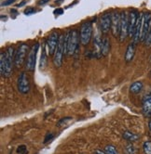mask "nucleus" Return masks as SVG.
Masks as SVG:
<instances>
[{
	"mask_svg": "<svg viewBox=\"0 0 151 154\" xmlns=\"http://www.w3.org/2000/svg\"><path fill=\"white\" fill-rule=\"evenodd\" d=\"M11 16H12V18H15L16 17V15H18V12L16 11V9H11Z\"/></svg>",
	"mask_w": 151,
	"mask_h": 154,
	"instance_id": "33",
	"label": "nucleus"
},
{
	"mask_svg": "<svg viewBox=\"0 0 151 154\" xmlns=\"http://www.w3.org/2000/svg\"><path fill=\"white\" fill-rule=\"evenodd\" d=\"M28 50H29V47L26 44H21L18 48L17 51L15 52V58H14V64L16 66V68H21L23 66Z\"/></svg>",
	"mask_w": 151,
	"mask_h": 154,
	"instance_id": "6",
	"label": "nucleus"
},
{
	"mask_svg": "<svg viewBox=\"0 0 151 154\" xmlns=\"http://www.w3.org/2000/svg\"><path fill=\"white\" fill-rule=\"evenodd\" d=\"M139 17H140V14L136 10H132L130 14H129V36L130 37L133 38Z\"/></svg>",
	"mask_w": 151,
	"mask_h": 154,
	"instance_id": "10",
	"label": "nucleus"
},
{
	"mask_svg": "<svg viewBox=\"0 0 151 154\" xmlns=\"http://www.w3.org/2000/svg\"><path fill=\"white\" fill-rule=\"evenodd\" d=\"M145 44L147 48H151V25H150V28H149V31H148V34L146 37V40H145Z\"/></svg>",
	"mask_w": 151,
	"mask_h": 154,
	"instance_id": "23",
	"label": "nucleus"
},
{
	"mask_svg": "<svg viewBox=\"0 0 151 154\" xmlns=\"http://www.w3.org/2000/svg\"><path fill=\"white\" fill-rule=\"evenodd\" d=\"M93 154H106V153H105L104 150L103 151V150H100V149H96Z\"/></svg>",
	"mask_w": 151,
	"mask_h": 154,
	"instance_id": "32",
	"label": "nucleus"
},
{
	"mask_svg": "<svg viewBox=\"0 0 151 154\" xmlns=\"http://www.w3.org/2000/svg\"><path fill=\"white\" fill-rule=\"evenodd\" d=\"M104 151L106 154H118L117 149L112 145H107L104 149Z\"/></svg>",
	"mask_w": 151,
	"mask_h": 154,
	"instance_id": "21",
	"label": "nucleus"
},
{
	"mask_svg": "<svg viewBox=\"0 0 151 154\" xmlns=\"http://www.w3.org/2000/svg\"><path fill=\"white\" fill-rule=\"evenodd\" d=\"M111 23H112V15L108 12L103 14L101 18L100 27H101V31L104 34H107V32L111 29Z\"/></svg>",
	"mask_w": 151,
	"mask_h": 154,
	"instance_id": "13",
	"label": "nucleus"
},
{
	"mask_svg": "<svg viewBox=\"0 0 151 154\" xmlns=\"http://www.w3.org/2000/svg\"><path fill=\"white\" fill-rule=\"evenodd\" d=\"M122 137L124 139L128 140L129 142H135L139 139V136L137 134H134L131 131H125L122 134Z\"/></svg>",
	"mask_w": 151,
	"mask_h": 154,
	"instance_id": "16",
	"label": "nucleus"
},
{
	"mask_svg": "<svg viewBox=\"0 0 151 154\" xmlns=\"http://www.w3.org/2000/svg\"><path fill=\"white\" fill-rule=\"evenodd\" d=\"M92 36V25L91 23H85L80 28V43L83 46H87L91 42Z\"/></svg>",
	"mask_w": 151,
	"mask_h": 154,
	"instance_id": "4",
	"label": "nucleus"
},
{
	"mask_svg": "<svg viewBox=\"0 0 151 154\" xmlns=\"http://www.w3.org/2000/svg\"><path fill=\"white\" fill-rule=\"evenodd\" d=\"M62 1H63V0H57L56 3H58V4H61V2H62Z\"/></svg>",
	"mask_w": 151,
	"mask_h": 154,
	"instance_id": "36",
	"label": "nucleus"
},
{
	"mask_svg": "<svg viewBox=\"0 0 151 154\" xmlns=\"http://www.w3.org/2000/svg\"><path fill=\"white\" fill-rule=\"evenodd\" d=\"M150 73H151V72H150Z\"/></svg>",
	"mask_w": 151,
	"mask_h": 154,
	"instance_id": "37",
	"label": "nucleus"
},
{
	"mask_svg": "<svg viewBox=\"0 0 151 154\" xmlns=\"http://www.w3.org/2000/svg\"><path fill=\"white\" fill-rule=\"evenodd\" d=\"M64 39H66V35H61L58 47L56 48L54 55H53V64L57 68L61 67L63 64V57L64 54Z\"/></svg>",
	"mask_w": 151,
	"mask_h": 154,
	"instance_id": "3",
	"label": "nucleus"
},
{
	"mask_svg": "<svg viewBox=\"0 0 151 154\" xmlns=\"http://www.w3.org/2000/svg\"><path fill=\"white\" fill-rule=\"evenodd\" d=\"M38 48H39V43H36L35 45L32 47V48L29 51L28 54V59L25 64V69L29 72H33L35 71V67H36V61H37V55L38 52Z\"/></svg>",
	"mask_w": 151,
	"mask_h": 154,
	"instance_id": "5",
	"label": "nucleus"
},
{
	"mask_svg": "<svg viewBox=\"0 0 151 154\" xmlns=\"http://www.w3.org/2000/svg\"><path fill=\"white\" fill-rule=\"evenodd\" d=\"M14 48L12 47L8 48V49L5 52V72L4 77L8 78L12 73V67L14 64Z\"/></svg>",
	"mask_w": 151,
	"mask_h": 154,
	"instance_id": "2",
	"label": "nucleus"
},
{
	"mask_svg": "<svg viewBox=\"0 0 151 154\" xmlns=\"http://www.w3.org/2000/svg\"><path fill=\"white\" fill-rule=\"evenodd\" d=\"M72 120V118L71 117H66V118H63V119H61L59 122H58V124H57V126H62L63 124H66L68 121H71Z\"/></svg>",
	"mask_w": 151,
	"mask_h": 154,
	"instance_id": "25",
	"label": "nucleus"
},
{
	"mask_svg": "<svg viewBox=\"0 0 151 154\" xmlns=\"http://www.w3.org/2000/svg\"><path fill=\"white\" fill-rule=\"evenodd\" d=\"M142 89H143V83L139 81L133 83L130 86V92L133 94H138L141 92Z\"/></svg>",
	"mask_w": 151,
	"mask_h": 154,
	"instance_id": "17",
	"label": "nucleus"
},
{
	"mask_svg": "<svg viewBox=\"0 0 151 154\" xmlns=\"http://www.w3.org/2000/svg\"><path fill=\"white\" fill-rule=\"evenodd\" d=\"M34 13H36V9L34 8H27V9L24 11L25 15H32Z\"/></svg>",
	"mask_w": 151,
	"mask_h": 154,
	"instance_id": "26",
	"label": "nucleus"
},
{
	"mask_svg": "<svg viewBox=\"0 0 151 154\" xmlns=\"http://www.w3.org/2000/svg\"><path fill=\"white\" fill-rule=\"evenodd\" d=\"M53 134H50V135H47V137H46V139H45V141H44V143H47V142H49V140H51L52 138H53Z\"/></svg>",
	"mask_w": 151,
	"mask_h": 154,
	"instance_id": "30",
	"label": "nucleus"
},
{
	"mask_svg": "<svg viewBox=\"0 0 151 154\" xmlns=\"http://www.w3.org/2000/svg\"><path fill=\"white\" fill-rule=\"evenodd\" d=\"M49 1H50V0H40V1L38 2V5H39V6L45 5V4H47Z\"/></svg>",
	"mask_w": 151,
	"mask_h": 154,
	"instance_id": "31",
	"label": "nucleus"
},
{
	"mask_svg": "<svg viewBox=\"0 0 151 154\" xmlns=\"http://www.w3.org/2000/svg\"><path fill=\"white\" fill-rule=\"evenodd\" d=\"M4 72H5V52H1V55H0V73H1L2 77H4Z\"/></svg>",
	"mask_w": 151,
	"mask_h": 154,
	"instance_id": "20",
	"label": "nucleus"
},
{
	"mask_svg": "<svg viewBox=\"0 0 151 154\" xmlns=\"http://www.w3.org/2000/svg\"><path fill=\"white\" fill-rule=\"evenodd\" d=\"M112 23H111V31L114 37L120 36V13L114 11L112 14Z\"/></svg>",
	"mask_w": 151,
	"mask_h": 154,
	"instance_id": "12",
	"label": "nucleus"
},
{
	"mask_svg": "<svg viewBox=\"0 0 151 154\" xmlns=\"http://www.w3.org/2000/svg\"><path fill=\"white\" fill-rule=\"evenodd\" d=\"M151 25V13L150 12H143V20H142V32L140 41L145 42L146 37L148 34V31Z\"/></svg>",
	"mask_w": 151,
	"mask_h": 154,
	"instance_id": "11",
	"label": "nucleus"
},
{
	"mask_svg": "<svg viewBox=\"0 0 151 154\" xmlns=\"http://www.w3.org/2000/svg\"><path fill=\"white\" fill-rule=\"evenodd\" d=\"M15 2V0H6V1L2 2L1 3V7H7V6H9L10 4H12Z\"/></svg>",
	"mask_w": 151,
	"mask_h": 154,
	"instance_id": "28",
	"label": "nucleus"
},
{
	"mask_svg": "<svg viewBox=\"0 0 151 154\" xmlns=\"http://www.w3.org/2000/svg\"><path fill=\"white\" fill-rule=\"evenodd\" d=\"M66 55L72 56L78 49L79 45V32L77 30L69 31L66 35Z\"/></svg>",
	"mask_w": 151,
	"mask_h": 154,
	"instance_id": "1",
	"label": "nucleus"
},
{
	"mask_svg": "<svg viewBox=\"0 0 151 154\" xmlns=\"http://www.w3.org/2000/svg\"><path fill=\"white\" fill-rule=\"evenodd\" d=\"M148 127H149V130H150V132H151V121H150L149 124H148Z\"/></svg>",
	"mask_w": 151,
	"mask_h": 154,
	"instance_id": "35",
	"label": "nucleus"
},
{
	"mask_svg": "<svg viewBox=\"0 0 151 154\" xmlns=\"http://www.w3.org/2000/svg\"><path fill=\"white\" fill-rule=\"evenodd\" d=\"M47 65V55H46V48L45 46L42 47V52H41V58H40V65L39 67L41 70H43Z\"/></svg>",
	"mask_w": 151,
	"mask_h": 154,
	"instance_id": "19",
	"label": "nucleus"
},
{
	"mask_svg": "<svg viewBox=\"0 0 151 154\" xmlns=\"http://www.w3.org/2000/svg\"><path fill=\"white\" fill-rule=\"evenodd\" d=\"M125 150H126L127 154H134L135 153V149L132 144H129L128 146H126Z\"/></svg>",
	"mask_w": 151,
	"mask_h": 154,
	"instance_id": "24",
	"label": "nucleus"
},
{
	"mask_svg": "<svg viewBox=\"0 0 151 154\" xmlns=\"http://www.w3.org/2000/svg\"><path fill=\"white\" fill-rule=\"evenodd\" d=\"M102 55L103 56H107V54L110 51V42L107 38H104L102 41Z\"/></svg>",
	"mask_w": 151,
	"mask_h": 154,
	"instance_id": "18",
	"label": "nucleus"
},
{
	"mask_svg": "<svg viewBox=\"0 0 151 154\" xmlns=\"http://www.w3.org/2000/svg\"><path fill=\"white\" fill-rule=\"evenodd\" d=\"M145 154H151V141H146L143 145Z\"/></svg>",
	"mask_w": 151,
	"mask_h": 154,
	"instance_id": "22",
	"label": "nucleus"
},
{
	"mask_svg": "<svg viewBox=\"0 0 151 154\" xmlns=\"http://www.w3.org/2000/svg\"><path fill=\"white\" fill-rule=\"evenodd\" d=\"M18 90L21 94H27L30 90V83L28 80V76L25 72H21L18 77L17 82Z\"/></svg>",
	"mask_w": 151,
	"mask_h": 154,
	"instance_id": "8",
	"label": "nucleus"
},
{
	"mask_svg": "<svg viewBox=\"0 0 151 154\" xmlns=\"http://www.w3.org/2000/svg\"><path fill=\"white\" fill-rule=\"evenodd\" d=\"M127 35H129V16L125 11L120 13V39L123 42Z\"/></svg>",
	"mask_w": 151,
	"mask_h": 154,
	"instance_id": "7",
	"label": "nucleus"
},
{
	"mask_svg": "<svg viewBox=\"0 0 151 154\" xmlns=\"http://www.w3.org/2000/svg\"><path fill=\"white\" fill-rule=\"evenodd\" d=\"M63 13V10L62 8H57V9L54 10V14L55 15H61Z\"/></svg>",
	"mask_w": 151,
	"mask_h": 154,
	"instance_id": "29",
	"label": "nucleus"
},
{
	"mask_svg": "<svg viewBox=\"0 0 151 154\" xmlns=\"http://www.w3.org/2000/svg\"><path fill=\"white\" fill-rule=\"evenodd\" d=\"M143 112L146 116H151V93L145 96L143 98Z\"/></svg>",
	"mask_w": 151,
	"mask_h": 154,
	"instance_id": "14",
	"label": "nucleus"
},
{
	"mask_svg": "<svg viewBox=\"0 0 151 154\" xmlns=\"http://www.w3.org/2000/svg\"><path fill=\"white\" fill-rule=\"evenodd\" d=\"M60 40V35H58V32H53L52 34L48 37L47 42H46V47L49 49V54L50 55H54L56 48L58 47Z\"/></svg>",
	"mask_w": 151,
	"mask_h": 154,
	"instance_id": "9",
	"label": "nucleus"
},
{
	"mask_svg": "<svg viewBox=\"0 0 151 154\" xmlns=\"http://www.w3.org/2000/svg\"><path fill=\"white\" fill-rule=\"evenodd\" d=\"M27 150H26V147L25 146H20L19 148H18V149H17V152L18 153H20V154H24V153H25Z\"/></svg>",
	"mask_w": 151,
	"mask_h": 154,
	"instance_id": "27",
	"label": "nucleus"
},
{
	"mask_svg": "<svg viewBox=\"0 0 151 154\" xmlns=\"http://www.w3.org/2000/svg\"><path fill=\"white\" fill-rule=\"evenodd\" d=\"M25 4H26V1H23V2H21V4H18L17 7H18V8H21V7H24Z\"/></svg>",
	"mask_w": 151,
	"mask_h": 154,
	"instance_id": "34",
	"label": "nucleus"
},
{
	"mask_svg": "<svg viewBox=\"0 0 151 154\" xmlns=\"http://www.w3.org/2000/svg\"><path fill=\"white\" fill-rule=\"evenodd\" d=\"M135 54V44L132 43L128 46L127 49H126V53H125V61L126 62H131L133 60Z\"/></svg>",
	"mask_w": 151,
	"mask_h": 154,
	"instance_id": "15",
	"label": "nucleus"
}]
</instances>
